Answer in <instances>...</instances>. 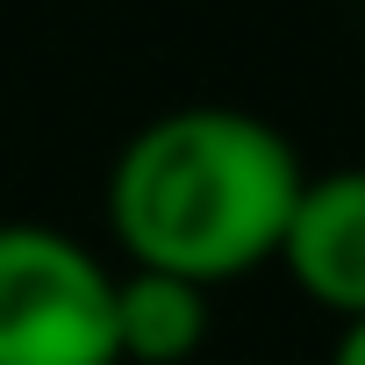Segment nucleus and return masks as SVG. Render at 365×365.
<instances>
[{
    "mask_svg": "<svg viewBox=\"0 0 365 365\" xmlns=\"http://www.w3.org/2000/svg\"><path fill=\"white\" fill-rule=\"evenodd\" d=\"M279 258L308 301L336 308L344 322L365 315V165H329L301 179Z\"/></svg>",
    "mask_w": 365,
    "mask_h": 365,
    "instance_id": "obj_3",
    "label": "nucleus"
},
{
    "mask_svg": "<svg viewBox=\"0 0 365 365\" xmlns=\"http://www.w3.org/2000/svg\"><path fill=\"white\" fill-rule=\"evenodd\" d=\"M201 336H208V287L158 272V265L115 272V351L122 358L179 365L201 351Z\"/></svg>",
    "mask_w": 365,
    "mask_h": 365,
    "instance_id": "obj_4",
    "label": "nucleus"
},
{
    "mask_svg": "<svg viewBox=\"0 0 365 365\" xmlns=\"http://www.w3.org/2000/svg\"><path fill=\"white\" fill-rule=\"evenodd\" d=\"M301 179L308 165L272 115L237 101H187L129 129L115 150L108 222L136 265L208 287L279 258Z\"/></svg>",
    "mask_w": 365,
    "mask_h": 365,
    "instance_id": "obj_1",
    "label": "nucleus"
},
{
    "mask_svg": "<svg viewBox=\"0 0 365 365\" xmlns=\"http://www.w3.org/2000/svg\"><path fill=\"white\" fill-rule=\"evenodd\" d=\"M329 365H365V315H358V322H344V336H336Z\"/></svg>",
    "mask_w": 365,
    "mask_h": 365,
    "instance_id": "obj_5",
    "label": "nucleus"
},
{
    "mask_svg": "<svg viewBox=\"0 0 365 365\" xmlns=\"http://www.w3.org/2000/svg\"><path fill=\"white\" fill-rule=\"evenodd\" d=\"M115 272L58 222H0V365H115Z\"/></svg>",
    "mask_w": 365,
    "mask_h": 365,
    "instance_id": "obj_2",
    "label": "nucleus"
}]
</instances>
